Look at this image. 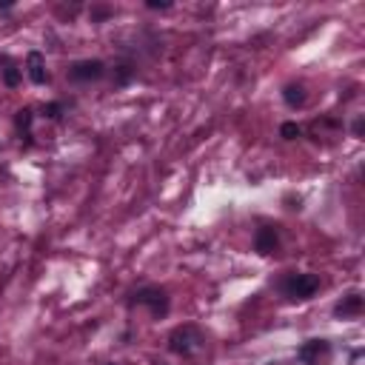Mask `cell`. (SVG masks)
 <instances>
[{
	"label": "cell",
	"instance_id": "1",
	"mask_svg": "<svg viewBox=\"0 0 365 365\" xmlns=\"http://www.w3.org/2000/svg\"><path fill=\"white\" fill-rule=\"evenodd\" d=\"M128 306L131 309H149L155 320H163L172 311V297L163 285H140L137 291L128 294Z\"/></svg>",
	"mask_w": 365,
	"mask_h": 365
},
{
	"label": "cell",
	"instance_id": "2",
	"mask_svg": "<svg viewBox=\"0 0 365 365\" xmlns=\"http://www.w3.org/2000/svg\"><path fill=\"white\" fill-rule=\"evenodd\" d=\"M203 348H205V331L194 323H183L169 334V351L183 357V359L197 357Z\"/></svg>",
	"mask_w": 365,
	"mask_h": 365
},
{
	"label": "cell",
	"instance_id": "3",
	"mask_svg": "<svg viewBox=\"0 0 365 365\" xmlns=\"http://www.w3.org/2000/svg\"><path fill=\"white\" fill-rule=\"evenodd\" d=\"M323 280L320 274H311V271H300V274H288L282 282H280V291L282 297L291 300V303H300V300H311L317 291H320Z\"/></svg>",
	"mask_w": 365,
	"mask_h": 365
},
{
	"label": "cell",
	"instance_id": "4",
	"mask_svg": "<svg viewBox=\"0 0 365 365\" xmlns=\"http://www.w3.org/2000/svg\"><path fill=\"white\" fill-rule=\"evenodd\" d=\"M106 63L97 60V57H86V60H75L68 68H66V78L71 83H97L106 78Z\"/></svg>",
	"mask_w": 365,
	"mask_h": 365
},
{
	"label": "cell",
	"instance_id": "5",
	"mask_svg": "<svg viewBox=\"0 0 365 365\" xmlns=\"http://www.w3.org/2000/svg\"><path fill=\"white\" fill-rule=\"evenodd\" d=\"M303 365H325L331 359V342L328 340H306L297 351Z\"/></svg>",
	"mask_w": 365,
	"mask_h": 365
},
{
	"label": "cell",
	"instance_id": "6",
	"mask_svg": "<svg viewBox=\"0 0 365 365\" xmlns=\"http://www.w3.org/2000/svg\"><path fill=\"white\" fill-rule=\"evenodd\" d=\"M277 249H280V229L271 223L260 226L254 234V251L263 257H271V254H277Z\"/></svg>",
	"mask_w": 365,
	"mask_h": 365
},
{
	"label": "cell",
	"instance_id": "7",
	"mask_svg": "<svg viewBox=\"0 0 365 365\" xmlns=\"http://www.w3.org/2000/svg\"><path fill=\"white\" fill-rule=\"evenodd\" d=\"M23 71H26V78H29L35 86H43V83H49L46 57H43L40 52H29V54H26V66H23Z\"/></svg>",
	"mask_w": 365,
	"mask_h": 365
},
{
	"label": "cell",
	"instance_id": "8",
	"mask_svg": "<svg viewBox=\"0 0 365 365\" xmlns=\"http://www.w3.org/2000/svg\"><path fill=\"white\" fill-rule=\"evenodd\" d=\"M362 306H365L362 294H359V291H351V294H345V297H342V300L334 306V317H340V320L359 317V314H362Z\"/></svg>",
	"mask_w": 365,
	"mask_h": 365
},
{
	"label": "cell",
	"instance_id": "9",
	"mask_svg": "<svg viewBox=\"0 0 365 365\" xmlns=\"http://www.w3.org/2000/svg\"><path fill=\"white\" fill-rule=\"evenodd\" d=\"M282 103L288 109H303L309 103V92H306V83H285L282 86Z\"/></svg>",
	"mask_w": 365,
	"mask_h": 365
},
{
	"label": "cell",
	"instance_id": "10",
	"mask_svg": "<svg viewBox=\"0 0 365 365\" xmlns=\"http://www.w3.org/2000/svg\"><path fill=\"white\" fill-rule=\"evenodd\" d=\"M0 66H4V68H0V78H4V83L9 86V89H18L20 86V80H23V68L12 60V57H0Z\"/></svg>",
	"mask_w": 365,
	"mask_h": 365
},
{
	"label": "cell",
	"instance_id": "11",
	"mask_svg": "<svg viewBox=\"0 0 365 365\" xmlns=\"http://www.w3.org/2000/svg\"><path fill=\"white\" fill-rule=\"evenodd\" d=\"M32 126H35V109H20L18 114H15V131L20 134V140H26L29 143V137H32Z\"/></svg>",
	"mask_w": 365,
	"mask_h": 365
},
{
	"label": "cell",
	"instance_id": "12",
	"mask_svg": "<svg viewBox=\"0 0 365 365\" xmlns=\"http://www.w3.org/2000/svg\"><path fill=\"white\" fill-rule=\"evenodd\" d=\"M134 66L131 63H117L114 66V71H112V80H114V86H128L131 83V78H134Z\"/></svg>",
	"mask_w": 365,
	"mask_h": 365
},
{
	"label": "cell",
	"instance_id": "13",
	"mask_svg": "<svg viewBox=\"0 0 365 365\" xmlns=\"http://www.w3.org/2000/svg\"><path fill=\"white\" fill-rule=\"evenodd\" d=\"M300 134H303V128H300L294 120H288V123L280 126V137H282V140H297Z\"/></svg>",
	"mask_w": 365,
	"mask_h": 365
},
{
	"label": "cell",
	"instance_id": "14",
	"mask_svg": "<svg viewBox=\"0 0 365 365\" xmlns=\"http://www.w3.org/2000/svg\"><path fill=\"white\" fill-rule=\"evenodd\" d=\"M43 117L60 120V117H63V106H60V103H46V106H43Z\"/></svg>",
	"mask_w": 365,
	"mask_h": 365
},
{
	"label": "cell",
	"instance_id": "15",
	"mask_svg": "<svg viewBox=\"0 0 365 365\" xmlns=\"http://www.w3.org/2000/svg\"><path fill=\"white\" fill-rule=\"evenodd\" d=\"M145 6H149V9H172V4H169V0H149V4H145Z\"/></svg>",
	"mask_w": 365,
	"mask_h": 365
},
{
	"label": "cell",
	"instance_id": "16",
	"mask_svg": "<svg viewBox=\"0 0 365 365\" xmlns=\"http://www.w3.org/2000/svg\"><path fill=\"white\" fill-rule=\"evenodd\" d=\"M109 15H112V9H106V6L92 9V20H103V18H109Z\"/></svg>",
	"mask_w": 365,
	"mask_h": 365
},
{
	"label": "cell",
	"instance_id": "17",
	"mask_svg": "<svg viewBox=\"0 0 365 365\" xmlns=\"http://www.w3.org/2000/svg\"><path fill=\"white\" fill-rule=\"evenodd\" d=\"M354 134H357V137H359V134H362V117H359V120H357V123H354Z\"/></svg>",
	"mask_w": 365,
	"mask_h": 365
},
{
	"label": "cell",
	"instance_id": "18",
	"mask_svg": "<svg viewBox=\"0 0 365 365\" xmlns=\"http://www.w3.org/2000/svg\"><path fill=\"white\" fill-rule=\"evenodd\" d=\"M106 365H117V362H106Z\"/></svg>",
	"mask_w": 365,
	"mask_h": 365
}]
</instances>
